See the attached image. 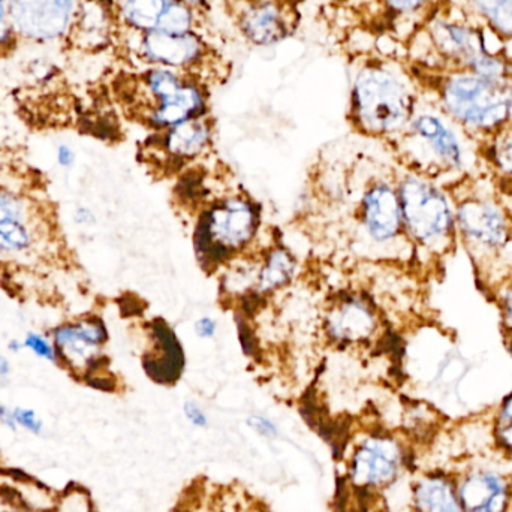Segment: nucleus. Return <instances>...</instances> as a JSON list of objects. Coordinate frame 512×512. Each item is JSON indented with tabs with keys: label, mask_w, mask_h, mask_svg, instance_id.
<instances>
[{
	"label": "nucleus",
	"mask_w": 512,
	"mask_h": 512,
	"mask_svg": "<svg viewBox=\"0 0 512 512\" xmlns=\"http://www.w3.org/2000/svg\"><path fill=\"white\" fill-rule=\"evenodd\" d=\"M442 111L471 134L496 135L512 117L510 78L451 71L439 86Z\"/></svg>",
	"instance_id": "1"
},
{
	"label": "nucleus",
	"mask_w": 512,
	"mask_h": 512,
	"mask_svg": "<svg viewBox=\"0 0 512 512\" xmlns=\"http://www.w3.org/2000/svg\"><path fill=\"white\" fill-rule=\"evenodd\" d=\"M355 125L373 137L402 134L415 114L414 96L405 83L384 68H366L352 90Z\"/></svg>",
	"instance_id": "2"
},
{
	"label": "nucleus",
	"mask_w": 512,
	"mask_h": 512,
	"mask_svg": "<svg viewBox=\"0 0 512 512\" xmlns=\"http://www.w3.org/2000/svg\"><path fill=\"white\" fill-rule=\"evenodd\" d=\"M405 234L421 248L444 254L456 239V210L450 197L420 173L403 176L397 185Z\"/></svg>",
	"instance_id": "3"
},
{
	"label": "nucleus",
	"mask_w": 512,
	"mask_h": 512,
	"mask_svg": "<svg viewBox=\"0 0 512 512\" xmlns=\"http://www.w3.org/2000/svg\"><path fill=\"white\" fill-rule=\"evenodd\" d=\"M259 219L256 204L243 195L210 204L195 228V249L204 267H219L245 252L258 234Z\"/></svg>",
	"instance_id": "4"
},
{
	"label": "nucleus",
	"mask_w": 512,
	"mask_h": 512,
	"mask_svg": "<svg viewBox=\"0 0 512 512\" xmlns=\"http://www.w3.org/2000/svg\"><path fill=\"white\" fill-rule=\"evenodd\" d=\"M456 123L436 111L415 113L403 132V149L414 173H457L466 164V147Z\"/></svg>",
	"instance_id": "5"
},
{
	"label": "nucleus",
	"mask_w": 512,
	"mask_h": 512,
	"mask_svg": "<svg viewBox=\"0 0 512 512\" xmlns=\"http://www.w3.org/2000/svg\"><path fill=\"white\" fill-rule=\"evenodd\" d=\"M406 463L408 454L399 438L390 433H370L352 448L348 480L355 490L378 495L402 478Z\"/></svg>",
	"instance_id": "6"
},
{
	"label": "nucleus",
	"mask_w": 512,
	"mask_h": 512,
	"mask_svg": "<svg viewBox=\"0 0 512 512\" xmlns=\"http://www.w3.org/2000/svg\"><path fill=\"white\" fill-rule=\"evenodd\" d=\"M146 86L153 99L149 114V123L153 128L167 131L180 123L203 117L206 111L201 90L168 69L149 72Z\"/></svg>",
	"instance_id": "7"
},
{
	"label": "nucleus",
	"mask_w": 512,
	"mask_h": 512,
	"mask_svg": "<svg viewBox=\"0 0 512 512\" xmlns=\"http://www.w3.org/2000/svg\"><path fill=\"white\" fill-rule=\"evenodd\" d=\"M456 231L478 255L502 251L511 237L505 210L492 198L466 197L457 204Z\"/></svg>",
	"instance_id": "8"
},
{
	"label": "nucleus",
	"mask_w": 512,
	"mask_h": 512,
	"mask_svg": "<svg viewBox=\"0 0 512 512\" xmlns=\"http://www.w3.org/2000/svg\"><path fill=\"white\" fill-rule=\"evenodd\" d=\"M80 0H9L17 36L50 42L71 32L80 11Z\"/></svg>",
	"instance_id": "9"
},
{
	"label": "nucleus",
	"mask_w": 512,
	"mask_h": 512,
	"mask_svg": "<svg viewBox=\"0 0 512 512\" xmlns=\"http://www.w3.org/2000/svg\"><path fill=\"white\" fill-rule=\"evenodd\" d=\"M465 512H512V475L495 466H469L456 475Z\"/></svg>",
	"instance_id": "10"
},
{
	"label": "nucleus",
	"mask_w": 512,
	"mask_h": 512,
	"mask_svg": "<svg viewBox=\"0 0 512 512\" xmlns=\"http://www.w3.org/2000/svg\"><path fill=\"white\" fill-rule=\"evenodd\" d=\"M107 340V327L98 316L68 322L53 331L57 360L74 370L93 369Z\"/></svg>",
	"instance_id": "11"
},
{
	"label": "nucleus",
	"mask_w": 512,
	"mask_h": 512,
	"mask_svg": "<svg viewBox=\"0 0 512 512\" xmlns=\"http://www.w3.org/2000/svg\"><path fill=\"white\" fill-rule=\"evenodd\" d=\"M360 221L375 245H391L399 240L405 228L397 188L382 180L372 183L361 198Z\"/></svg>",
	"instance_id": "12"
},
{
	"label": "nucleus",
	"mask_w": 512,
	"mask_h": 512,
	"mask_svg": "<svg viewBox=\"0 0 512 512\" xmlns=\"http://www.w3.org/2000/svg\"><path fill=\"white\" fill-rule=\"evenodd\" d=\"M378 328V316L360 295H346L331 304L325 316L328 339L339 346L366 342Z\"/></svg>",
	"instance_id": "13"
},
{
	"label": "nucleus",
	"mask_w": 512,
	"mask_h": 512,
	"mask_svg": "<svg viewBox=\"0 0 512 512\" xmlns=\"http://www.w3.org/2000/svg\"><path fill=\"white\" fill-rule=\"evenodd\" d=\"M126 23L149 32L189 33L194 21L189 5L180 0H122Z\"/></svg>",
	"instance_id": "14"
},
{
	"label": "nucleus",
	"mask_w": 512,
	"mask_h": 512,
	"mask_svg": "<svg viewBox=\"0 0 512 512\" xmlns=\"http://www.w3.org/2000/svg\"><path fill=\"white\" fill-rule=\"evenodd\" d=\"M411 512H465L456 475L445 471L420 475L411 486Z\"/></svg>",
	"instance_id": "15"
},
{
	"label": "nucleus",
	"mask_w": 512,
	"mask_h": 512,
	"mask_svg": "<svg viewBox=\"0 0 512 512\" xmlns=\"http://www.w3.org/2000/svg\"><path fill=\"white\" fill-rule=\"evenodd\" d=\"M203 51V42L192 33L149 32L141 42L144 59L174 68L192 65Z\"/></svg>",
	"instance_id": "16"
},
{
	"label": "nucleus",
	"mask_w": 512,
	"mask_h": 512,
	"mask_svg": "<svg viewBox=\"0 0 512 512\" xmlns=\"http://www.w3.org/2000/svg\"><path fill=\"white\" fill-rule=\"evenodd\" d=\"M212 126L204 117L188 120L165 132L162 150L174 161H191L209 149Z\"/></svg>",
	"instance_id": "17"
},
{
	"label": "nucleus",
	"mask_w": 512,
	"mask_h": 512,
	"mask_svg": "<svg viewBox=\"0 0 512 512\" xmlns=\"http://www.w3.org/2000/svg\"><path fill=\"white\" fill-rule=\"evenodd\" d=\"M243 33L258 45H270L288 35L289 23L285 9L274 2L258 3L243 14Z\"/></svg>",
	"instance_id": "18"
},
{
	"label": "nucleus",
	"mask_w": 512,
	"mask_h": 512,
	"mask_svg": "<svg viewBox=\"0 0 512 512\" xmlns=\"http://www.w3.org/2000/svg\"><path fill=\"white\" fill-rule=\"evenodd\" d=\"M294 274L295 261L292 255L282 246L271 248L264 258L259 259L254 291L261 295L279 291L291 282Z\"/></svg>",
	"instance_id": "19"
},
{
	"label": "nucleus",
	"mask_w": 512,
	"mask_h": 512,
	"mask_svg": "<svg viewBox=\"0 0 512 512\" xmlns=\"http://www.w3.org/2000/svg\"><path fill=\"white\" fill-rule=\"evenodd\" d=\"M471 3L499 36L512 39V0H471Z\"/></svg>",
	"instance_id": "20"
},
{
	"label": "nucleus",
	"mask_w": 512,
	"mask_h": 512,
	"mask_svg": "<svg viewBox=\"0 0 512 512\" xmlns=\"http://www.w3.org/2000/svg\"><path fill=\"white\" fill-rule=\"evenodd\" d=\"M493 137L495 140L489 147V159L499 173L512 179V132L504 129Z\"/></svg>",
	"instance_id": "21"
},
{
	"label": "nucleus",
	"mask_w": 512,
	"mask_h": 512,
	"mask_svg": "<svg viewBox=\"0 0 512 512\" xmlns=\"http://www.w3.org/2000/svg\"><path fill=\"white\" fill-rule=\"evenodd\" d=\"M24 348L29 349L33 355L41 358V360L50 361V363H57V352L54 348V343L48 340L47 337L42 336L41 333L30 331L26 334L23 340Z\"/></svg>",
	"instance_id": "22"
},
{
	"label": "nucleus",
	"mask_w": 512,
	"mask_h": 512,
	"mask_svg": "<svg viewBox=\"0 0 512 512\" xmlns=\"http://www.w3.org/2000/svg\"><path fill=\"white\" fill-rule=\"evenodd\" d=\"M17 33L11 20L9 0H0V51L8 50L14 44Z\"/></svg>",
	"instance_id": "23"
},
{
	"label": "nucleus",
	"mask_w": 512,
	"mask_h": 512,
	"mask_svg": "<svg viewBox=\"0 0 512 512\" xmlns=\"http://www.w3.org/2000/svg\"><path fill=\"white\" fill-rule=\"evenodd\" d=\"M12 411H14L15 423L18 427H23L24 430L33 433V435H41L42 430H44V421L38 417L33 409L15 406Z\"/></svg>",
	"instance_id": "24"
},
{
	"label": "nucleus",
	"mask_w": 512,
	"mask_h": 512,
	"mask_svg": "<svg viewBox=\"0 0 512 512\" xmlns=\"http://www.w3.org/2000/svg\"><path fill=\"white\" fill-rule=\"evenodd\" d=\"M248 426L258 435H261L262 438L274 439L279 436V429H277L276 423L271 421L270 418L264 417V415H252V417H249Z\"/></svg>",
	"instance_id": "25"
},
{
	"label": "nucleus",
	"mask_w": 512,
	"mask_h": 512,
	"mask_svg": "<svg viewBox=\"0 0 512 512\" xmlns=\"http://www.w3.org/2000/svg\"><path fill=\"white\" fill-rule=\"evenodd\" d=\"M183 414H185L186 420L197 429H206L209 426V415L194 400L183 403Z\"/></svg>",
	"instance_id": "26"
},
{
	"label": "nucleus",
	"mask_w": 512,
	"mask_h": 512,
	"mask_svg": "<svg viewBox=\"0 0 512 512\" xmlns=\"http://www.w3.org/2000/svg\"><path fill=\"white\" fill-rule=\"evenodd\" d=\"M493 438L498 450L512 457V423H496Z\"/></svg>",
	"instance_id": "27"
},
{
	"label": "nucleus",
	"mask_w": 512,
	"mask_h": 512,
	"mask_svg": "<svg viewBox=\"0 0 512 512\" xmlns=\"http://www.w3.org/2000/svg\"><path fill=\"white\" fill-rule=\"evenodd\" d=\"M216 331H218V324L210 316H203L195 322V334L200 339H212L215 337Z\"/></svg>",
	"instance_id": "28"
},
{
	"label": "nucleus",
	"mask_w": 512,
	"mask_h": 512,
	"mask_svg": "<svg viewBox=\"0 0 512 512\" xmlns=\"http://www.w3.org/2000/svg\"><path fill=\"white\" fill-rule=\"evenodd\" d=\"M388 6L399 14H411L426 5L427 0H387Z\"/></svg>",
	"instance_id": "29"
},
{
	"label": "nucleus",
	"mask_w": 512,
	"mask_h": 512,
	"mask_svg": "<svg viewBox=\"0 0 512 512\" xmlns=\"http://www.w3.org/2000/svg\"><path fill=\"white\" fill-rule=\"evenodd\" d=\"M502 316H504L505 328H507L512 342V288L508 289L502 297Z\"/></svg>",
	"instance_id": "30"
},
{
	"label": "nucleus",
	"mask_w": 512,
	"mask_h": 512,
	"mask_svg": "<svg viewBox=\"0 0 512 512\" xmlns=\"http://www.w3.org/2000/svg\"><path fill=\"white\" fill-rule=\"evenodd\" d=\"M57 164L62 168H71L75 164V152L66 144H60L56 150Z\"/></svg>",
	"instance_id": "31"
},
{
	"label": "nucleus",
	"mask_w": 512,
	"mask_h": 512,
	"mask_svg": "<svg viewBox=\"0 0 512 512\" xmlns=\"http://www.w3.org/2000/svg\"><path fill=\"white\" fill-rule=\"evenodd\" d=\"M496 423H512V393L501 403Z\"/></svg>",
	"instance_id": "32"
},
{
	"label": "nucleus",
	"mask_w": 512,
	"mask_h": 512,
	"mask_svg": "<svg viewBox=\"0 0 512 512\" xmlns=\"http://www.w3.org/2000/svg\"><path fill=\"white\" fill-rule=\"evenodd\" d=\"M0 423L8 429L14 430V432L18 429L17 423H15L14 411L3 403H0Z\"/></svg>",
	"instance_id": "33"
},
{
	"label": "nucleus",
	"mask_w": 512,
	"mask_h": 512,
	"mask_svg": "<svg viewBox=\"0 0 512 512\" xmlns=\"http://www.w3.org/2000/svg\"><path fill=\"white\" fill-rule=\"evenodd\" d=\"M74 218L78 225H92L95 222V215L86 207H78Z\"/></svg>",
	"instance_id": "34"
},
{
	"label": "nucleus",
	"mask_w": 512,
	"mask_h": 512,
	"mask_svg": "<svg viewBox=\"0 0 512 512\" xmlns=\"http://www.w3.org/2000/svg\"><path fill=\"white\" fill-rule=\"evenodd\" d=\"M11 363H9L8 357L0 354V379H6L11 375Z\"/></svg>",
	"instance_id": "35"
},
{
	"label": "nucleus",
	"mask_w": 512,
	"mask_h": 512,
	"mask_svg": "<svg viewBox=\"0 0 512 512\" xmlns=\"http://www.w3.org/2000/svg\"><path fill=\"white\" fill-rule=\"evenodd\" d=\"M24 348L23 342H20L18 339L9 340L8 343V351L12 352V354H18L21 349Z\"/></svg>",
	"instance_id": "36"
},
{
	"label": "nucleus",
	"mask_w": 512,
	"mask_h": 512,
	"mask_svg": "<svg viewBox=\"0 0 512 512\" xmlns=\"http://www.w3.org/2000/svg\"><path fill=\"white\" fill-rule=\"evenodd\" d=\"M180 2L186 3V5H195V3H198V0H180Z\"/></svg>",
	"instance_id": "37"
},
{
	"label": "nucleus",
	"mask_w": 512,
	"mask_h": 512,
	"mask_svg": "<svg viewBox=\"0 0 512 512\" xmlns=\"http://www.w3.org/2000/svg\"><path fill=\"white\" fill-rule=\"evenodd\" d=\"M373 512H393V511H390V510H375Z\"/></svg>",
	"instance_id": "38"
}]
</instances>
